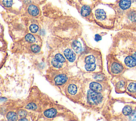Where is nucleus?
<instances>
[{"mask_svg": "<svg viewBox=\"0 0 136 121\" xmlns=\"http://www.w3.org/2000/svg\"><path fill=\"white\" fill-rule=\"evenodd\" d=\"M103 96L99 92L94 91L91 90L88 92V100L90 103L97 104L102 101Z\"/></svg>", "mask_w": 136, "mask_h": 121, "instance_id": "nucleus-1", "label": "nucleus"}, {"mask_svg": "<svg viewBox=\"0 0 136 121\" xmlns=\"http://www.w3.org/2000/svg\"><path fill=\"white\" fill-rule=\"evenodd\" d=\"M66 58L70 62H73L75 59V55L73 51L70 49H66L64 52Z\"/></svg>", "mask_w": 136, "mask_h": 121, "instance_id": "nucleus-2", "label": "nucleus"}, {"mask_svg": "<svg viewBox=\"0 0 136 121\" xmlns=\"http://www.w3.org/2000/svg\"><path fill=\"white\" fill-rule=\"evenodd\" d=\"M67 79V77L65 75L63 74L59 75L55 77L54 78V80L55 84L56 85H62L64 83H65Z\"/></svg>", "mask_w": 136, "mask_h": 121, "instance_id": "nucleus-3", "label": "nucleus"}, {"mask_svg": "<svg viewBox=\"0 0 136 121\" xmlns=\"http://www.w3.org/2000/svg\"><path fill=\"white\" fill-rule=\"evenodd\" d=\"M126 66L129 67H133L136 66V61L131 56L127 57L124 60Z\"/></svg>", "mask_w": 136, "mask_h": 121, "instance_id": "nucleus-4", "label": "nucleus"}, {"mask_svg": "<svg viewBox=\"0 0 136 121\" xmlns=\"http://www.w3.org/2000/svg\"><path fill=\"white\" fill-rule=\"evenodd\" d=\"M122 70H123V67L121 65V64H118L116 62H114L112 64L111 70L113 73L118 74L119 72L122 71Z\"/></svg>", "mask_w": 136, "mask_h": 121, "instance_id": "nucleus-5", "label": "nucleus"}, {"mask_svg": "<svg viewBox=\"0 0 136 121\" xmlns=\"http://www.w3.org/2000/svg\"><path fill=\"white\" fill-rule=\"evenodd\" d=\"M131 3V0H121L119 5L122 9L126 10L130 7Z\"/></svg>", "mask_w": 136, "mask_h": 121, "instance_id": "nucleus-6", "label": "nucleus"}, {"mask_svg": "<svg viewBox=\"0 0 136 121\" xmlns=\"http://www.w3.org/2000/svg\"><path fill=\"white\" fill-rule=\"evenodd\" d=\"M28 10L29 13L32 16H37L39 13L38 7L34 5H30L28 7Z\"/></svg>", "mask_w": 136, "mask_h": 121, "instance_id": "nucleus-7", "label": "nucleus"}, {"mask_svg": "<svg viewBox=\"0 0 136 121\" xmlns=\"http://www.w3.org/2000/svg\"><path fill=\"white\" fill-rule=\"evenodd\" d=\"M89 86L90 90L94 91L100 92L102 90V87L100 85V84L96 82H91Z\"/></svg>", "mask_w": 136, "mask_h": 121, "instance_id": "nucleus-8", "label": "nucleus"}, {"mask_svg": "<svg viewBox=\"0 0 136 121\" xmlns=\"http://www.w3.org/2000/svg\"><path fill=\"white\" fill-rule=\"evenodd\" d=\"M72 47L73 50L76 53H80L82 51L81 43L78 41H74L72 43Z\"/></svg>", "mask_w": 136, "mask_h": 121, "instance_id": "nucleus-9", "label": "nucleus"}, {"mask_svg": "<svg viewBox=\"0 0 136 121\" xmlns=\"http://www.w3.org/2000/svg\"><path fill=\"white\" fill-rule=\"evenodd\" d=\"M95 16L97 19L104 20L106 18V13L103 10L97 9L95 11Z\"/></svg>", "mask_w": 136, "mask_h": 121, "instance_id": "nucleus-10", "label": "nucleus"}, {"mask_svg": "<svg viewBox=\"0 0 136 121\" xmlns=\"http://www.w3.org/2000/svg\"><path fill=\"white\" fill-rule=\"evenodd\" d=\"M57 113V111L54 108H51L48 110H46L44 111V115L48 118H52L54 117Z\"/></svg>", "mask_w": 136, "mask_h": 121, "instance_id": "nucleus-11", "label": "nucleus"}, {"mask_svg": "<svg viewBox=\"0 0 136 121\" xmlns=\"http://www.w3.org/2000/svg\"><path fill=\"white\" fill-rule=\"evenodd\" d=\"M91 12V9L89 6L88 5H83L81 9V14L83 17L88 16Z\"/></svg>", "mask_w": 136, "mask_h": 121, "instance_id": "nucleus-12", "label": "nucleus"}, {"mask_svg": "<svg viewBox=\"0 0 136 121\" xmlns=\"http://www.w3.org/2000/svg\"><path fill=\"white\" fill-rule=\"evenodd\" d=\"M7 119L8 120H16L18 118V115H17L15 112H13V111H11L8 112V114H7L6 116Z\"/></svg>", "mask_w": 136, "mask_h": 121, "instance_id": "nucleus-13", "label": "nucleus"}, {"mask_svg": "<svg viewBox=\"0 0 136 121\" xmlns=\"http://www.w3.org/2000/svg\"><path fill=\"white\" fill-rule=\"evenodd\" d=\"M68 92L69 93L72 95H74L76 93L77 91V87H76V85L74 84H70L69 86H68Z\"/></svg>", "mask_w": 136, "mask_h": 121, "instance_id": "nucleus-14", "label": "nucleus"}, {"mask_svg": "<svg viewBox=\"0 0 136 121\" xmlns=\"http://www.w3.org/2000/svg\"><path fill=\"white\" fill-rule=\"evenodd\" d=\"M85 68H86L87 71H93L96 68V64H95V63H87L86 65H85Z\"/></svg>", "mask_w": 136, "mask_h": 121, "instance_id": "nucleus-15", "label": "nucleus"}, {"mask_svg": "<svg viewBox=\"0 0 136 121\" xmlns=\"http://www.w3.org/2000/svg\"><path fill=\"white\" fill-rule=\"evenodd\" d=\"M25 39L26 41L29 43H33L35 42V38L31 34L26 35V36H25Z\"/></svg>", "mask_w": 136, "mask_h": 121, "instance_id": "nucleus-16", "label": "nucleus"}, {"mask_svg": "<svg viewBox=\"0 0 136 121\" xmlns=\"http://www.w3.org/2000/svg\"><path fill=\"white\" fill-rule=\"evenodd\" d=\"M52 65L54 67H55V68H60L62 67V62H59L55 58V59H53L52 60Z\"/></svg>", "mask_w": 136, "mask_h": 121, "instance_id": "nucleus-17", "label": "nucleus"}, {"mask_svg": "<svg viewBox=\"0 0 136 121\" xmlns=\"http://www.w3.org/2000/svg\"><path fill=\"white\" fill-rule=\"evenodd\" d=\"M131 112H132V109L130 106H125L123 109V114L125 116H128V115L129 116L131 114Z\"/></svg>", "mask_w": 136, "mask_h": 121, "instance_id": "nucleus-18", "label": "nucleus"}, {"mask_svg": "<svg viewBox=\"0 0 136 121\" xmlns=\"http://www.w3.org/2000/svg\"><path fill=\"white\" fill-rule=\"evenodd\" d=\"M85 62H86V63H95V58L94 57L93 55H90L88 56L85 59Z\"/></svg>", "mask_w": 136, "mask_h": 121, "instance_id": "nucleus-19", "label": "nucleus"}, {"mask_svg": "<svg viewBox=\"0 0 136 121\" xmlns=\"http://www.w3.org/2000/svg\"><path fill=\"white\" fill-rule=\"evenodd\" d=\"M39 27L36 24H32L29 27V29L32 33H36L38 30Z\"/></svg>", "mask_w": 136, "mask_h": 121, "instance_id": "nucleus-20", "label": "nucleus"}, {"mask_svg": "<svg viewBox=\"0 0 136 121\" xmlns=\"http://www.w3.org/2000/svg\"><path fill=\"white\" fill-rule=\"evenodd\" d=\"M37 108V106L35 103H34L33 102H31L28 103L27 105L26 106V108L27 109H29V110H36Z\"/></svg>", "mask_w": 136, "mask_h": 121, "instance_id": "nucleus-21", "label": "nucleus"}, {"mask_svg": "<svg viewBox=\"0 0 136 121\" xmlns=\"http://www.w3.org/2000/svg\"><path fill=\"white\" fill-rule=\"evenodd\" d=\"M128 89L131 92H134L136 91V83H131L128 87Z\"/></svg>", "mask_w": 136, "mask_h": 121, "instance_id": "nucleus-22", "label": "nucleus"}, {"mask_svg": "<svg viewBox=\"0 0 136 121\" xmlns=\"http://www.w3.org/2000/svg\"><path fill=\"white\" fill-rule=\"evenodd\" d=\"M55 58L59 62H64L65 61V58L63 57V56L61 54H57L55 55Z\"/></svg>", "mask_w": 136, "mask_h": 121, "instance_id": "nucleus-23", "label": "nucleus"}, {"mask_svg": "<svg viewBox=\"0 0 136 121\" xmlns=\"http://www.w3.org/2000/svg\"><path fill=\"white\" fill-rule=\"evenodd\" d=\"M3 4L6 7H11L13 4V1L12 0H3Z\"/></svg>", "mask_w": 136, "mask_h": 121, "instance_id": "nucleus-24", "label": "nucleus"}, {"mask_svg": "<svg viewBox=\"0 0 136 121\" xmlns=\"http://www.w3.org/2000/svg\"><path fill=\"white\" fill-rule=\"evenodd\" d=\"M31 50L33 52H35V53H38L40 51V47L37 45H33L31 47Z\"/></svg>", "mask_w": 136, "mask_h": 121, "instance_id": "nucleus-25", "label": "nucleus"}, {"mask_svg": "<svg viewBox=\"0 0 136 121\" xmlns=\"http://www.w3.org/2000/svg\"><path fill=\"white\" fill-rule=\"evenodd\" d=\"M129 118L130 120H136V111H133L129 115Z\"/></svg>", "mask_w": 136, "mask_h": 121, "instance_id": "nucleus-26", "label": "nucleus"}, {"mask_svg": "<svg viewBox=\"0 0 136 121\" xmlns=\"http://www.w3.org/2000/svg\"><path fill=\"white\" fill-rule=\"evenodd\" d=\"M129 18L131 21L134 22L136 21V13L135 12L131 13L129 15Z\"/></svg>", "mask_w": 136, "mask_h": 121, "instance_id": "nucleus-27", "label": "nucleus"}, {"mask_svg": "<svg viewBox=\"0 0 136 121\" xmlns=\"http://www.w3.org/2000/svg\"><path fill=\"white\" fill-rule=\"evenodd\" d=\"M18 115L21 117H25L27 115V112L25 110H20L18 111Z\"/></svg>", "mask_w": 136, "mask_h": 121, "instance_id": "nucleus-28", "label": "nucleus"}, {"mask_svg": "<svg viewBox=\"0 0 136 121\" xmlns=\"http://www.w3.org/2000/svg\"><path fill=\"white\" fill-rule=\"evenodd\" d=\"M101 39V37L100 35H99L98 34H96L95 35V40H96V41H99V40H100Z\"/></svg>", "mask_w": 136, "mask_h": 121, "instance_id": "nucleus-29", "label": "nucleus"}, {"mask_svg": "<svg viewBox=\"0 0 136 121\" xmlns=\"http://www.w3.org/2000/svg\"><path fill=\"white\" fill-rule=\"evenodd\" d=\"M132 57L133 58V59L135 60V61H136V52L133 54L132 55Z\"/></svg>", "mask_w": 136, "mask_h": 121, "instance_id": "nucleus-30", "label": "nucleus"}, {"mask_svg": "<svg viewBox=\"0 0 136 121\" xmlns=\"http://www.w3.org/2000/svg\"><path fill=\"white\" fill-rule=\"evenodd\" d=\"M20 120H27V119H24V118L23 119V118H22V119H20Z\"/></svg>", "mask_w": 136, "mask_h": 121, "instance_id": "nucleus-31", "label": "nucleus"}]
</instances>
